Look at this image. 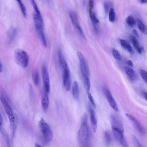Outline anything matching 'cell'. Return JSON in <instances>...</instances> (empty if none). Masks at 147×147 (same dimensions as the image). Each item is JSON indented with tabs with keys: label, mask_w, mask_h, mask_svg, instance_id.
I'll use <instances>...</instances> for the list:
<instances>
[{
	"label": "cell",
	"mask_w": 147,
	"mask_h": 147,
	"mask_svg": "<svg viewBox=\"0 0 147 147\" xmlns=\"http://www.w3.org/2000/svg\"><path fill=\"white\" fill-rule=\"evenodd\" d=\"M34 146L35 147H42L40 144L36 143H35Z\"/></svg>",
	"instance_id": "cell-37"
},
{
	"label": "cell",
	"mask_w": 147,
	"mask_h": 147,
	"mask_svg": "<svg viewBox=\"0 0 147 147\" xmlns=\"http://www.w3.org/2000/svg\"><path fill=\"white\" fill-rule=\"evenodd\" d=\"M77 138L80 147H91L90 133L86 115L83 118Z\"/></svg>",
	"instance_id": "cell-1"
},
{
	"label": "cell",
	"mask_w": 147,
	"mask_h": 147,
	"mask_svg": "<svg viewBox=\"0 0 147 147\" xmlns=\"http://www.w3.org/2000/svg\"><path fill=\"white\" fill-rule=\"evenodd\" d=\"M33 18L35 28L43 45L47 46V42L44 30V24L40 12H34Z\"/></svg>",
	"instance_id": "cell-2"
},
{
	"label": "cell",
	"mask_w": 147,
	"mask_h": 147,
	"mask_svg": "<svg viewBox=\"0 0 147 147\" xmlns=\"http://www.w3.org/2000/svg\"><path fill=\"white\" fill-rule=\"evenodd\" d=\"M72 94L74 98L78 100L79 97L80 91L78 83L76 81H74L73 83L72 88Z\"/></svg>",
	"instance_id": "cell-16"
},
{
	"label": "cell",
	"mask_w": 147,
	"mask_h": 147,
	"mask_svg": "<svg viewBox=\"0 0 147 147\" xmlns=\"http://www.w3.org/2000/svg\"><path fill=\"white\" fill-rule=\"evenodd\" d=\"M125 115L133 123L136 129L139 133L142 134L144 133L145 130L143 127L136 118L129 113H126Z\"/></svg>",
	"instance_id": "cell-12"
},
{
	"label": "cell",
	"mask_w": 147,
	"mask_h": 147,
	"mask_svg": "<svg viewBox=\"0 0 147 147\" xmlns=\"http://www.w3.org/2000/svg\"><path fill=\"white\" fill-rule=\"evenodd\" d=\"M143 95L146 100H147V92L146 91L143 92Z\"/></svg>",
	"instance_id": "cell-35"
},
{
	"label": "cell",
	"mask_w": 147,
	"mask_h": 147,
	"mask_svg": "<svg viewBox=\"0 0 147 147\" xmlns=\"http://www.w3.org/2000/svg\"><path fill=\"white\" fill-rule=\"evenodd\" d=\"M2 124V119L1 114L0 113V127H1Z\"/></svg>",
	"instance_id": "cell-36"
},
{
	"label": "cell",
	"mask_w": 147,
	"mask_h": 147,
	"mask_svg": "<svg viewBox=\"0 0 147 147\" xmlns=\"http://www.w3.org/2000/svg\"><path fill=\"white\" fill-rule=\"evenodd\" d=\"M126 22L127 24L129 26H134L136 23L135 20L134 18L131 16H129L126 18Z\"/></svg>",
	"instance_id": "cell-24"
},
{
	"label": "cell",
	"mask_w": 147,
	"mask_h": 147,
	"mask_svg": "<svg viewBox=\"0 0 147 147\" xmlns=\"http://www.w3.org/2000/svg\"><path fill=\"white\" fill-rule=\"evenodd\" d=\"M127 64L131 67H133V64L132 61L131 60H129L127 62Z\"/></svg>",
	"instance_id": "cell-34"
},
{
	"label": "cell",
	"mask_w": 147,
	"mask_h": 147,
	"mask_svg": "<svg viewBox=\"0 0 147 147\" xmlns=\"http://www.w3.org/2000/svg\"><path fill=\"white\" fill-rule=\"evenodd\" d=\"M77 55L79 61L80 71L82 78L85 77H88L89 69L86 60L80 52H78Z\"/></svg>",
	"instance_id": "cell-7"
},
{
	"label": "cell",
	"mask_w": 147,
	"mask_h": 147,
	"mask_svg": "<svg viewBox=\"0 0 147 147\" xmlns=\"http://www.w3.org/2000/svg\"><path fill=\"white\" fill-rule=\"evenodd\" d=\"M102 90L110 106L115 111H118L119 109L117 103L109 90L107 87L103 86Z\"/></svg>",
	"instance_id": "cell-9"
},
{
	"label": "cell",
	"mask_w": 147,
	"mask_h": 147,
	"mask_svg": "<svg viewBox=\"0 0 147 147\" xmlns=\"http://www.w3.org/2000/svg\"><path fill=\"white\" fill-rule=\"evenodd\" d=\"M116 15L114 9L111 8L109 15V19L110 22L112 23L114 22L115 20Z\"/></svg>",
	"instance_id": "cell-22"
},
{
	"label": "cell",
	"mask_w": 147,
	"mask_h": 147,
	"mask_svg": "<svg viewBox=\"0 0 147 147\" xmlns=\"http://www.w3.org/2000/svg\"><path fill=\"white\" fill-rule=\"evenodd\" d=\"M143 49H144L142 47H140L137 50L138 53L140 54H141L142 53Z\"/></svg>",
	"instance_id": "cell-33"
},
{
	"label": "cell",
	"mask_w": 147,
	"mask_h": 147,
	"mask_svg": "<svg viewBox=\"0 0 147 147\" xmlns=\"http://www.w3.org/2000/svg\"><path fill=\"white\" fill-rule=\"evenodd\" d=\"M124 128H112L113 136L116 140L123 147H129L124 137Z\"/></svg>",
	"instance_id": "cell-6"
},
{
	"label": "cell",
	"mask_w": 147,
	"mask_h": 147,
	"mask_svg": "<svg viewBox=\"0 0 147 147\" xmlns=\"http://www.w3.org/2000/svg\"><path fill=\"white\" fill-rule=\"evenodd\" d=\"M88 6L89 7V9H93L94 6V3L93 1H88Z\"/></svg>",
	"instance_id": "cell-31"
},
{
	"label": "cell",
	"mask_w": 147,
	"mask_h": 147,
	"mask_svg": "<svg viewBox=\"0 0 147 147\" xmlns=\"http://www.w3.org/2000/svg\"><path fill=\"white\" fill-rule=\"evenodd\" d=\"M69 16L71 22L76 29L84 38H85L83 32L80 27L76 13L73 11H71L69 12Z\"/></svg>",
	"instance_id": "cell-11"
},
{
	"label": "cell",
	"mask_w": 147,
	"mask_h": 147,
	"mask_svg": "<svg viewBox=\"0 0 147 147\" xmlns=\"http://www.w3.org/2000/svg\"><path fill=\"white\" fill-rule=\"evenodd\" d=\"M141 76L146 83L147 82V74L146 71L144 70H141Z\"/></svg>",
	"instance_id": "cell-28"
},
{
	"label": "cell",
	"mask_w": 147,
	"mask_h": 147,
	"mask_svg": "<svg viewBox=\"0 0 147 147\" xmlns=\"http://www.w3.org/2000/svg\"><path fill=\"white\" fill-rule=\"evenodd\" d=\"M138 25V28L140 31L143 33L145 32V28L144 24L140 19H138L137 21Z\"/></svg>",
	"instance_id": "cell-26"
},
{
	"label": "cell",
	"mask_w": 147,
	"mask_h": 147,
	"mask_svg": "<svg viewBox=\"0 0 147 147\" xmlns=\"http://www.w3.org/2000/svg\"><path fill=\"white\" fill-rule=\"evenodd\" d=\"M140 3H146L147 2V1L146 0H140Z\"/></svg>",
	"instance_id": "cell-38"
},
{
	"label": "cell",
	"mask_w": 147,
	"mask_h": 147,
	"mask_svg": "<svg viewBox=\"0 0 147 147\" xmlns=\"http://www.w3.org/2000/svg\"><path fill=\"white\" fill-rule=\"evenodd\" d=\"M88 110L90 114V121L91 127L94 132H96L97 128V121L94 111L89 106Z\"/></svg>",
	"instance_id": "cell-13"
},
{
	"label": "cell",
	"mask_w": 147,
	"mask_h": 147,
	"mask_svg": "<svg viewBox=\"0 0 147 147\" xmlns=\"http://www.w3.org/2000/svg\"><path fill=\"white\" fill-rule=\"evenodd\" d=\"M63 82L67 91H69L71 85L70 71L68 67L62 69Z\"/></svg>",
	"instance_id": "cell-10"
},
{
	"label": "cell",
	"mask_w": 147,
	"mask_h": 147,
	"mask_svg": "<svg viewBox=\"0 0 147 147\" xmlns=\"http://www.w3.org/2000/svg\"><path fill=\"white\" fill-rule=\"evenodd\" d=\"M105 142L107 146L110 145L112 141L111 138L109 133L107 131H105L104 134Z\"/></svg>",
	"instance_id": "cell-23"
},
{
	"label": "cell",
	"mask_w": 147,
	"mask_h": 147,
	"mask_svg": "<svg viewBox=\"0 0 147 147\" xmlns=\"http://www.w3.org/2000/svg\"><path fill=\"white\" fill-rule=\"evenodd\" d=\"M39 127L42 134L44 143H49L52 140L53 135L50 125L43 118H41L39 122Z\"/></svg>",
	"instance_id": "cell-4"
},
{
	"label": "cell",
	"mask_w": 147,
	"mask_h": 147,
	"mask_svg": "<svg viewBox=\"0 0 147 147\" xmlns=\"http://www.w3.org/2000/svg\"><path fill=\"white\" fill-rule=\"evenodd\" d=\"M2 66L1 64V63L0 61V74L1 73L2 71Z\"/></svg>",
	"instance_id": "cell-40"
},
{
	"label": "cell",
	"mask_w": 147,
	"mask_h": 147,
	"mask_svg": "<svg viewBox=\"0 0 147 147\" xmlns=\"http://www.w3.org/2000/svg\"><path fill=\"white\" fill-rule=\"evenodd\" d=\"M130 39L134 47L136 50L140 47L135 37L133 36H131L130 37Z\"/></svg>",
	"instance_id": "cell-25"
},
{
	"label": "cell",
	"mask_w": 147,
	"mask_h": 147,
	"mask_svg": "<svg viewBox=\"0 0 147 147\" xmlns=\"http://www.w3.org/2000/svg\"><path fill=\"white\" fill-rule=\"evenodd\" d=\"M125 70L126 74L131 81L134 82L137 79V75L132 68L127 66L125 67Z\"/></svg>",
	"instance_id": "cell-15"
},
{
	"label": "cell",
	"mask_w": 147,
	"mask_h": 147,
	"mask_svg": "<svg viewBox=\"0 0 147 147\" xmlns=\"http://www.w3.org/2000/svg\"><path fill=\"white\" fill-rule=\"evenodd\" d=\"M133 139L137 147H144L141 144L136 136H134L133 137Z\"/></svg>",
	"instance_id": "cell-30"
},
{
	"label": "cell",
	"mask_w": 147,
	"mask_h": 147,
	"mask_svg": "<svg viewBox=\"0 0 147 147\" xmlns=\"http://www.w3.org/2000/svg\"><path fill=\"white\" fill-rule=\"evenodd\" d=\"M112 54L114 57L118 60L121 59V55L119 52L115 49H113L112 51Z\"/></svg>",
	"instance_id": "cell-27"
},
{
	"label": "cell",
	"mask_w": 147,
	"mask_h": 147,
	"mask_svg": "<svg viewBox=\"0 0 147 147\" xmlns=\"http://www.w3.org/2000/svg\"><path fill=\"white\" fill-rule=\"evenodd\" d=\"M0 99L9 119L10 129L12 132L14 133L17 123V116L13 112L11 107L5 97L1 96Z\"/></svg>",
	"instance_id": "cell-3"
},
{
	"label": "cell",
	"mask_w": 147,
	"mask_h": 147,
	"mask_svg": "<svg viewBox=\"0 0 147 147\" xmlns=\"http://www.w3.org/2000/svg\"><path fill=\"white\" fill-rule=\"evenodd\" d=\"M21 9V12L24 17H26L27 16V10L26 7L21 0H18L17 1Z\"/></svg>",
	"instance_id": "cell-21"
},
{
	"label": "cell",
	"mask_w": 147,
	"mask_h": 147,
	"mask_svg": "<svg viewBox=\"0 0 147 147\" xmlns=\"http://www.w3.org/2000/svg\"><path fill=\"white\" fill-rule=\"evenodd\" d=\"M105 9L106 11H107L108 10V5L106 3L105 4Z\"/></svg>",
	"instance_id": "cell-39"
},
{
	"label": "cell",
	"mask_w": 147,
	"mask_h": 147,
	"mask_svg": "<svg viewBox=\"0 0 147 147\" xmlns=\"http://www.w3.org/2000/svg\"><path fill=\"white\" fill-rule=\"evenodd\" d=\"M120 42L121 46L125 49L131 54L133 53L132 48L126 41L123 39H121L120 40Z\"/></svg>",
	"instance_id": "cell-18"
},
{
	"label": "cell",
	"mask_w": 147,
	"mask_h": 147,
	"mask_svg": "<svg viewBox=\"0 0 147 147\" xmlns=\"http://www.w3.org/2000/svg\"><path fill=\"white\" fill-rule=\"evenodd\" d=\"M133 32L135 36L138 38H139L140 37L137 31L135 29H134L133 30Z\"/></svg>",
	"instance_id": "cell-32"
},
{
	"label": "cell",
	"mask_w": 147,
	"mask_h": 147,
	"mask_svg": "<svg viewBox=\"0 0 147 147\" xmlns=\"http://www.w3.org/2000/svg\"><path fill=\"white\" fill-rule=\"evenodd\" d=\"M14 58L16 63L23 68L26 67L28 65L29 58L27 53L23 50L18 49L14 52Z\"/></svg>",
	"instance_id": "cell-5"
},
{
	"label": "cell",
	"mask_w": 147,
	"mask_h": 147,
	"mask_svg": "<svg viewBox=\"0 0 147 147\" xmlns=\"http://www.w3.org/2000/svg\"><path fill=\"white\" fill-rule=\"evenodd\" d=\"M88 97L90 102L92 106L94 107H96V104L94 100V99L92 95L91 94L90 92L88 93Z\"/></svg>",
	"instance_id": "cell-29"
},
{
	"label": "cell",
	"mask_w": 147,
	"mask_h": 147,
	"mask_svg": "<svg viewBox=\"0 0 147 147\" xmlns=\"http://www.w3.org/2000/svg\"><path fill=\"white\" fill-rule=\"evenodd\" d=\"M32 78L34 84L36 86H38L39 83V75L37 70H35L33 71L32 74Z\"/></svg>",
	"instance_id": "cell-19"
},
{
	"label": "cell",
	"mask_w": 147,
	"mask_h": 147,
	"mask_svg": "<svg viewBox=\"0 0 147 147\" xmlns=\"http://www.w3.org/2000/svg\"><path fill=\"white\" fill-rule=\"evenodd\" d=\"M41 105L42 109L44 111L46 110L49 105V98L48 94L45 93L43 90L41 93Z\"/></svg>",
	"instance_id": "cell-14"
},
{
	"label": "cell",
	"mask_w": 147,
	"mask_h": 147,
	"mask_svg": "<svg viewBox=\"0 0 147 147\" xmlns=\"http://www.w3.org/2000/svg\"><path fill=\"white\" fill-rule=\"evenodd\" d=\"M82 78L85 89L87 93L89 92L90 88V84L89 78L88 77H85Z\"/></svg>",
	"instance_id": "cell-20"
},
{
	"label": "cell",
	"mask_w": 147,
	"mask_h": 147,
	"mask_svg": "<svg viewBox=\"0 0 147 147\" xmlns=\"http://www.w3.org/2000/svg\"><path fill=\"white\" fill-rule=\"evenodd\" d=\"M42 76L43 84L44 91L48 94L50 89L49 76L47 67L45 63L43 64L42 69Z\"/></svg>",
	"instance_id": "cell-8"
},
{
	"label": "cell",
	"mask_w": 147,
	"mask_h": 147,
	"mask_svg": "<svg viewBox=\"0 0 147 147\" xmlns=\"http://www.w3.org/2000/svg\"><path fill=\"white\" fill-rule=\"evenodd\" d=\"M17 33V29L14 27L11 28L7 34V42L8 43L11 42L14 39Z\"/></svg>",
	"instance_id": "cell-17"
}]
</instances>
